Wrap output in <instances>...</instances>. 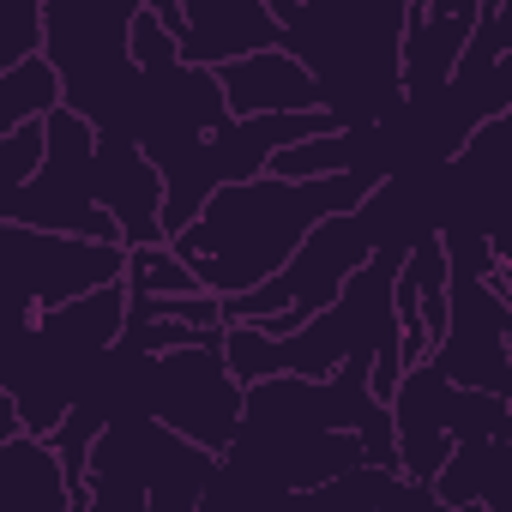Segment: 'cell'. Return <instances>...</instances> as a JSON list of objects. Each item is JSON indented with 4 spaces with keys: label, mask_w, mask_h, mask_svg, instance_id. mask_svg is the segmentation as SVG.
Returning <instances> with one entry per match:
<instances>
[{
    "label": "cell",
    "mask_w": 512,
    "mask_h": 512,
    "mask_svg": "<svg viewBox=\"0 0 512 512\" xmlns=\"http://www.w3.org/2000/svg\"><path fill=\"white\" fill-rule=\"evenodd\" d=\"M380 187V175L368 169H344V175H314V181H290V175H253V181H229L205 199V211L169 235L205 290L217 296H241L253 284H266L272 272L290 266V253L308 241V229L332 211L362 205Z\"/></svg>",
    "instance_id": "1"
},
{
    "label": "cell",
    "mask_w": 512,
    "mask_h": 512,
    "mask_svg": "<svg viewBox=\"0 0 512 512\" xmlns=\"http://www.w3.org/2000/svg\"><path fill=\"white\" fill-rule=\"evenodd\" d=\"M380 247V229L368 217V205H350V211H332L308 229V241L290 253V266L272 272L266 284H253L241 296H223L229 320H253L266 332H290L302 320H314L320 308H332L344 296V284L374 260Z\"/></svg>",
    "instance_id": "2"
},
{
    "label": "cell",
    "mask_w": 512,
    "mask_h": 512,
    "mask_svg": "<svg viewBox=\"0 0 512 512\" xmlns=\"http://www.w3.org/2000/svg\"><path fill=\"white\" fill-rule=\"evenodd\" d=\"M97 121L73 103H61L49 115V157L43 169L0 199V223H31V229H73V235H103L121 241L115 211L103 205L97 187Z\"/></svg>",
    "instance_id": "3"
},
{
    "label": "cell",
    "mask_w": 512,
    "mask_h": 512,
    "mask_svg": "<svg viewBox=\"0 0 512 512\" xmlns=\"http://www.w3.org/2000/svg\"><path fill=\"white\" fill-rule=\"evenodd\" d=\"M133 410H151L169 428L193 434L199 446L223 452L241 434V416H247V386H241V374L223 356V332H205L193 344L145 356V368H139V404Z\"/></svg>",
    "instance_id": "4"
},
{
    "label": "cell",
    "mask_w": 512,
    "mask_h": 512,
    "mask_svg": "<svg viewBox=\"0 0 512 512\" xmlns=\"http://www.w3.org/2000/svg\"><path fill=\"white\" fill-rule=\"evenodd\" d=\"M0 260H7V290H13V326H25L43 308H61L73 296L121 284L127 278V241L0 223Z\"/></svg>",
    "instance_id": "5"
},
{
    "label": "cell",
    "mask_w": 512,
    "mask_h": 512,
    "mask_svg": "<svg viewBox=\"0 0 512 512\" xmlns=\"http://www.w3.org/2000/svg\"><path fill=\"white\" fill-rule=\"evenodd\" d=\"M446 380L506 392L512 398V344H506V296L482 272H452V314L428 356Z\"/></svg>",
    "instance_id": "6"
},
{
    "label": "cell",
    "mask_w": 512,
    "mask_h": 512,
    "mask_svg": "<svg viewBox=\"0 0 512 512\" xmlns=\"http://www.w3.org/2000/svg\"><path fill=\"white\" fill-rule=\"evenodd\" d=\"M392 422H398V464L410 482H428L446 470L458 434H452V380L434 362H410L398 392H392Z\"/></svg>",
    "instance_id": "7"
},
{
    "label": "cell",
    "mask_w": 512,
    "mask_h": 512,
    "mask_svg": "<svg viewBox=\"0 0 512 512\" xmlns=\"http://www.w3.org/2000/svg\"><path fill=\"white\" fill-rule=\"evenodd\" d=\"M97 187H103V205L115 211L127 247H145V241L169 235V223H163L169 181H163V163L139 139H115V133L97 139Z\"/></svg>",
    "instance_id": "8"
},
{
    "label": "cell",
    "mask_w": 512,
    "mask_h": 512,
    "mask_svg": "<svg viewBox=\"0 0 512 512\" xmlns=\"http://www.w3.org/2000/svg\"><path fill=\"white\" fill-rule=\"evenodd\" d=\"M217 79H223L235 115H296V109H326V91H320L314 67H308L290 43L235 55V61L217 67Z\"/></svg>",
    "instance_id": "9"
},
{
    "label": "cell",
    "mask_w": 512,
    "mask_h": 512,
    "mask_svg": "<svg viewBox=\"0 0 512 512\" xmlns=\"http://www.w3.org/2000/svg\"><path fill=\"white\" fill-rule=\"evenodd\" d=\"M272 43H284V19L266 0H187V25H181L187 61L223 67L235 55L272 49Z\"/></svg>",
    "instance_id": "10"
},
{
    "label": "cell",
    "mask_w": 512,
    "mask_h": 512,
    "mask_svg": "<svg viewBox=\"0 0 512 512\" xmlns=\"http://www.w3.org/2000/svg\"><path fill=\"white\" fill-rule=\"evenodd\" d=\"M434 500L446 512H512V434H464L434 476Z\"/></svg>",
    "instance_id": "11"
},
{
    "label": "cell",
    "mask_w": 512,
    "mask_h": 512,
    "mask_svg": "<svg viewBox=\"0 0 512 512\" xmlns=\"http://www.w3.org/2000/svg\"><path fill=\"white\" fill-rule=\"evenodd\" d=\"M0 470H7V488H13L19 506H31V512H79V488H73V476H67L49 434H37V428L7 434L0 440Z\"/></svg>",
    "instance_id": "12"
},
{
    "label": "cell",
    "mask_w": 512,
    "mask_h": 512,
    "mask_svg": "<svg viewBox=\"0 0 512 512\" xmlns=\"http://www.w3.org/2000/svg\"><path fill=\"white\" fill-rule=\"evenodd\" d=\"M67 103V79H61V67L49 61V49L43 55H25V61H13V67H0V133L7 127H25V121H43V115H55Z\"/></svg>",
    "instance_id": "13"
},
{
    "label": "cell",
    "mask_w": 512,
    "mask_h": 512,
    "mask_svg": "<svg viewBox=\"0 0 512 512\" xmlns=\"http://www.w3.org/2000/svg\"><path fill=\"white\" fill-rule=\"evenodd\" d=\"M187 290H205V284L169 235L145 241V247H127V296H187Z\"/></svg>",
    "instance_id": "14"
},
{
    "label": "cell",
    "mask_w": 512,
    "mask_h": 512,
    "mask_svg": "<svg viewBox=\"0 0 512 512\" xmlns=\"http://www.w3.org/2000/svg\"><path fill=\"white\" fill-rule=\"evenodd\" d=\"M49 49V0H0V67Z\"/></svg>",
    "instance_id": "15"
},
{
    "label": "cell",
    "mask_w": 512,
    "mask_h": 512,
    "mask_svg": "<svg viewBox=\"0 0 512 512\" xmlns=\"http://www.w3.org/2000/svg\"><path fill=\"white\" fill-rule=\"evenodd\" d=\"M43 157H49V115L0 133V199L19 193V187L43 169Z\"/></svg>",
    "instance_id": "16"
},
{
    "label": "cell",
    "mask_w": 512,
    "mask_h": 512,
    "mask_svg": "<svg viewBox=\"0 0 512 512\" xmlns=\"http://www.w3.org/2000/svg\"><path fill=\"white\" fill-rule=\"evenodd\" d=\"M506 434H512V428H506Z\"/></svg>",
    "instance_id": "17"
}]
</instances>
